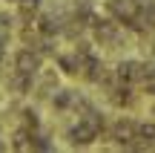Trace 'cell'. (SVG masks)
I'll list each match as a JSON object with an SVG mask.
<instances>
[{
  "instance_id": "cell-5",
  "label": "cell",
  "mask_w": 155,
  "mask_h": 153,
  "mask_svg": "<svg viewBox=\"0 0 155 153\" xmlns=\"http://www.w3.org/2000/svg\"><path fill=\"white\" fill-rule=\"evenodd\" d=\"M58 69H61L63 75H69V78H81V67H83V55H78V52H61V55L55 58Z\"/></svg>"
},
{
  "instance_id": "cell-8",
  "label": "cell",
  "mask_w": 155,
  "mask_h": 153,
  "mask_svg": "<svg viewBox=\"0 0 155 153\" xmlns=\"http://www.w3.org/2000/svg\"><path fill=\"white\" fill-rule=\"evenodd\" d=\"M12 148V142H0V150H9Z\"/></svg>"
},
{
  "instance_id": "cell-4",
  "label": "cell",
  "mask_w": 155,
  "mask_h": 153,
  "mask_svg": "<svg viewBox=\"0 0 155 153\" xmlns=\"http://www.w3.org/2000/svg\"><path fill=\"white\" fill-rule=\"evenodd\" d=\"M104 12H106V17L127 26L138 12V0H104Z\"/></svg>"
},
{
  "instance_id": "cell-2",
  "label": "cell",
  "mask_w": 155,
  "mask_h": 153,
  "mask_svg": "<svg viewBox=\"0 0 155 153\" xmlns=\"http://www.w3.org/2000/svg\"><path fill=\"white\" fill-rule=\"evenodd\" d=\"M40 67H43V55H40L38 49H32V46L17 49L15 58H12V69H17V72H23V75H38Z\"/></svg>"
},
{
  "instance_id": "cell-3",
  "label": "cell",
  "mask_w": 155,
  "mask_h": 153,
  "mask_svg": "<svg viewBox=\"0 0 155 153\" xmlns=\"http://www.w3.org/2000/svg\"><path fill=\"white\" fill-rule=\"evenodd\" d=\"M101 133L95 130L89 121H83V119H78L72 127H69V133H66V139H69V148H89V144H95V139H98Z\"/></svg>"
},
{
  "instance_id": "cell-6",
  "label": "cell",
  "mask_w": 155,
  "mask_h": 153,
  "mask_svg": "<svg viewBox=\"0 0 155 153\" xmlns=\"http://www.w3.org/2000/svg\"><path fill=\"white\" fill-rule=\"evenodd\" d=\"M20 124L26 127V130H40V116H38V110H20Z\"/></svg>"
},
{
  "instance_id": "cell-7",
  "label": "cell",
  "mask_w": 155,
  "mask_h": 153,
  "mask_svg": "<svg viewBox=\"0 0 155 153\" xmlns=\"http://www.w3.org/2000/svg\"><path fill=\"white\" fill-rule=\"evenodd\" d=\"M9 43H12V32L0 29V52H9Z\"/></svg>"
},
{
  "instance_id": "cell-1",
  "label": "cell",
  "mask_w": 155,
  "mask_h": 153,
  "mask_svg": "<svg viewBox=\"0 0 155 153\" xmlns=\"http://www.w3.org/2000/svg\"><path fill=\"white\" fill-rule=\"evenodd\" d=\"M109 136L115 139L118 148H127L132 150L135 144V136H138V119H129V116H121L109 124Z\"/></svg>"
}]
</instances>
